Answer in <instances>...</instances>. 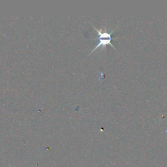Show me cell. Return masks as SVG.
Masks as SVG:
<instances>
[{"label": "cell", "mask_w": 167, "mask_h": 167, "mask_svg": "<svg viewBox=\"0 0 167 167\" xmlns=\"http://www.w3.org/2000/svg\"><path fill=\"white\" fill-rule=\"evenodd\" d=\"M91 26H93V28L95 29L96 32L99 34V42L98 45L91 51L90 54L93 53L95 50L98 49L99 48H100V47L104 48L105 46L107 45H110L112 48L115 49L114 45L112 43V40L113 39V37H112V34L115 32L116 29L112 30L110 33H108L107 32V31H104H104H103V29H98L96 27L93 26L92 24H91Z\"/></svg>", "instance_id": "obj_1"}]
</instances>
